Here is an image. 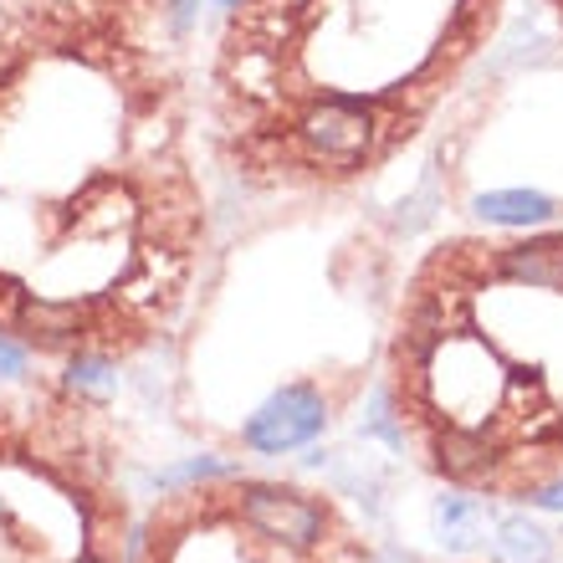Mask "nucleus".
<instances>
[{
  "label": "nucleus",
  "mask_w": 563,
  "mask_h": 563,
  "mask_svg": "<svg viewBox=\"0 0 563 563\" xmlns=\"http://www.w3.org/2000/svg\"><path fill=\"white\" fill-rule=\"evenodd\" d=\"M379 379L430 482L476 503H563V225L426 246L389 297Z\"/></svg>",
  "instance_id": "nucleus-3"
},
{
  "label": "nucleus",
  "mask_w": 563,
  "mask_h": 563,
  "mask_svg": "<svg viewBox=\"0 0 563 563\" xmlns=\"http://www.w3.org/2000/svg\"><path fill=\"white\" fill-rule=\"evenodd\" d=\"M195 0H0V343L62 369L179 333L210 256Z\"/></svg>",
  "instance_id": "nucleus-1"
},
{
  "label": "nucleus",
  "mask_w": 563,
  "mask_h": 563,
  "mask_svg": "<svg viewBox=\"0 0 563 563\" xmlns=\"http://www.w3.org/2000/svg\"><path fill=\"white\" fill-rule=\"evenodd\" d=\"M134 563H379L364 522L312 482L210 472L164 487Z\"/></svg>",
  "instance_id": "nucleus-5"
},
{
  "label": "nucleus",
  "mask_w": 563,
  "mask_h": 563,
  "mask_svg": "<svg viewBox=\"0 0 563 563\" xmlns=\"http://www.w3.org/2000/svg\"><path fill=\"white\" fill-rule=\"evenodd\" d=\"M134 543L108 405L62 374L0 389V563H134Z\"/></svg>",
  "instance_id": "nucleus-4"
},
{
  "label": "nucleus",
  "mask_w": 563,
  "mask_h": 563,
  "mask_svg": "<svg viewBox=\"0 0 563 563\" xmlns=\"http://www.w3.org/2000/svg\"><path fill=\"white\" fill-rule=\"evenodd\" d=\"M507 0H231L206 62V144L241 190L339 200L416 148Z\"/></svg>",
  "instance_id": "nucleus-2"
},
{
  "label": "nucleus",
  "mask_w": 563,
  "mask_h": 563,
  "mask_svg": "<svg viewBox=\"0 0 563 563\" xmlns=\"http://www.w3.org/2000/svg\"><path fill=\"white\" fill-rule=\"evenodd\" d=\"M497 559L503 563H549V533L533 528V522H503Z\"/></svg>",
  "instance_id": "nucleus-6"
}]
</instances>
